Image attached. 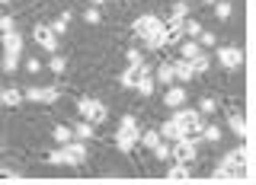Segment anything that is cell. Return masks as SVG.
Segmentation results:
<instances>
[{
  "instance_id": "cell-29",
  "label": "cell",
  "mask_w": 256,
  "mask_h": 185,
  "mask_svg": "<svg viewBox=\"0 0 256 185\" xmlns=\"http://www.w3.org/2000/svg\"><path fill=\"white\" fill-rule=\"evenodd\" d=\"M186 16H189V3H186V0H176V3H173V10H170V19L182 22Z\"/></svg>"
},
{
  "instance_id": "cell-15",
  "label": "cell",
  "mask_w": 256,
  "mask_h": 185,
  "mask_svg": "<svg viewBox=\"0 0 256 185\" xmlns=\"http://www.w3.org/2000/svg\"><path fill=\"white\" fill-rule=\"evenodd\" d=\"M70 131H74V138L77 141H93V134H96V125H90L86 122V118H80V122L70 128Z\"/></svg>"
},
{
  "instance_id": "cell-34",
  "label": "cell",
  "mask_w": 256,
  "mask_h": 185,
  "mask_svg": "<svg viewBox=\"0 0 256 185\" xmlns=\"http://www.w3.org/2000/svg\"><path fill=\"white\" fill-rule=\"evenodd\" d=\"M157 141H160V131H157V128H150V131H141V138H138V144H144V147H154Z\"/></svg>"
},
{
  "instance_id": "cell-33",
  "label": "cell",
  "mask_w": 256,
  "mask_h": 185,
  "mask_svg": "<svg viewBox=\"0 0 256 185\" xmlns=\"http://www.w3.org/2000/svg\"><path fill=\"white\" fill-rule=\"evenodd\" d=\"M198 32H202V26H198L196 19H189V16H186V19H182V35H186V38H196Z\"/></svg>"
},
{
  "instance_id": "cell-35",
  "label": "cell",
  "mask_w": 256,
  "mask_h": 185,
  "mask_svg": "<svg viewBox=\"0 0 256 185\" xmlns=\"http://www.w3.org/2000/svg\"><path fill=\"white\" fill-rule=\"evenodd\" d=\"M48 67H52V74H64V67H68V58H61V54H52Z\"/></svg>"
},
{
  "instance_id": "cell-10",
  "label": "cell",
  "mask_w": 256,
  "mask_h": 185,
  "mask_svg": "<svg viewBox=\"0 0 256 185\" xmlns=\"http://www.w3.org/2000/svg\"><path fill=\"white\" fill-rule=\"evenodd\" d=\"M164 106H166V109H180V106H186V90H182V83H170V86H166V93H164Z\"/></svg>"
},
{
  "instance_id": "cell-11",
  "label": "cell",
  "mask_w": 256,
  "mask_h": 185,
  "mask_svg": "<svg viewBox=\"0 0 256 185\" xmlns=\"http://www.w3.org/2000/svg\"><path fill=\"white\" fill-rule=\"evenodd\" d=\"M61 147H64V154H68V163L70 166H77V163H84V160H86V144L84 141H68V144H61Z\"/></svg>"
},
{
  "instance_id": "cell-42",
  "label": "cell",
  "mask_w": 256,
  "mask_h": 185,
  "mask_svg": "<svg viewBox=\"0 0 256 185\" xmlns=\"http://www.w3.org/2000/svg\"><path fill=\"white\" fill-rule=\"evenodd\" d=\"M0 106H4V90H0Z\"/></svg>"
},
{
  "instance_id": "cell-12",
  "label": "cell",
  "mask_w": 256,
  "mask_h": 185,
  "mask_svg": "<svg viewBox=\"0 0 256 185\" xmlns=\"http://www.w3.org/2000/svg\"><path fill=\"white\" fill-rule=\"evenodd\" d=\"M221 166H228V170H244V166H246V147H244V144H240V147L234 150V154H224L221 157Z\"/></svg>"
},
{
  "instance_id": "cell-27",
  "label": "cell",
  "mask_w": 256,
  "mask_h": 185,
  "mask_svg": "<svg viewBox=\"0 0 256 185\" xmlns=\"http://www.w3.org/2000/svg\"><path fill=\"white\" fill-rule=\"evenodd\" d=\"M48 166H70V163H68V154H64L61 144L52 150V154H48Z\"/></svg>"
},
{
  "instance_id": "cell-43",
  "label": "cell",
  "mask_w": 256,
  "mask_h": 185,
  "mask_svg": "<svg viewBox=\"0 0 256 185\" xmlns=\"http://www.w3.org/2000/svg\"><path fill=\"white\" fill-rule=\"evenodd\" d=\"M6 3H10V0H0V6H6Z\"/></svg>"
},
{
  "instance_id": "cell-8",
  "label": "cell",
  "mask_w": 256,
  "mask_h": 185,
  "mask_svg": "<svg viewBox=\"0 0 256 185\" xmlns=\"http://www.w3.org/2000/svg\"><path fill=\"white\" fill-rule=\"evenodd\" d=\"M218 64L228 67V70H237L240 64H244V51H240L237 45H224V48H218Z\"/></svg>"
},
{
  "instance_id": "cell-44",
  "label": "cell",
  "mask_w": 256,
  "mask_h": 185,
  "mask_svg": "<svg viewBox=\"0 0 256 185\" xmlns=\"http://www.w3.org/2000/svg\"><path fill=\"white\" fill-rule=\"evenodd\" d=\"M202 3H208V6H212V3H214V0H202Z\"/></svg>"
},
{
  "instance_id": "cell-6",
  "label": "cell",
  "mask_w": 256,
  "mask_h": 185,
  "mask_svg": "<svg viewBox=\"0 0 256 185\" xmlns=\"http://www.w3.org/2000/svg\"><path fill=\"white\" fill-rule=\"evenodd\" d=\"M32 38H36V45L42 48V51H48V54L58 51V35L52 32V26H48V22H38V26L32 29Z\"/></svg>"
},
{
  "instance_id": "cell-41",
  "label": "cell",
  "mask_w": 256,
  "mask_h": 185,
  "mask_svg": "<svg viewBox=\"0 0 256 185\" xmlns=\"http://www.w3.org/2000/svg\"><path fill=\"white\" fill-rule=\"evenodd\" d=\"M100 3H106V0H93V6H100Z\"/></svg>"
},
{
  "instance_id": "cell-7",
  "label": "cell",
  "mask_w": 256,
  "mask_h": 185,
  "mask_svg": "<svg viewBox=\"0 0 256 185\" xmlns=\"http://www.w3.org/2000/svg\"><path fill=\"white\" fill-rule=\"evenodd\" d=\"M61 90H54V86H26L22 90V99L29 102H42V106H52V102H58Z\"/></svg>"
},
{
  "instance_id": "cell-19",
  "label": "cell",
  "mask_w": 256,
  "mask_h": 185,
  "mask_svg": "<svg viewBox=\"0 0 256 185\" xmlns=\"http://www.w3.org/2000/svg\"><path fill=\"white\" fill-rule=\"evenodd\" d=\"M157 131H160V138H164V141H176V138H182V134H180V128H176V122H173V118H166V122L160 125Z\"/></svg>"
},
{
  "instance_id": "cell-18",
  "label": "cell",
  "mask_w": 256,
  "mask_h": 185,
  "mask_svg": "<svg viewBox=\"0 0 256 185\" xmlns=\"http://www.w3.org/2000/svg\"><path fill=\"white\" fill-rule=\"evenodd\" d=\"M157 83H164V86H170V83H176V77H173V61H166V64H160L157 67Z\"/></svg>"
},
{
  "instance_id": "cell-5",
  "label": "cell",
  "mask_w": 256,
  "mask_h": 185,
  "mask_svg": "<svg viewBox=\"0 0 256 185\" xmlns=\"http://www.w3.org/2000/svg\"><path fill=\"white\" fill-rule=\"evenodd\" d=\"M196 157H198V141L196 138H176V141H170V160L192 166Z\"/></svg>"
},
{
  "instance_id": "cell-40",
  "label": "cell",
  "mask_w": 256,
  "mask_h": 185,
  "mask_svg": "<svg viewBox=\"0 0 256 185\" xmlns=\"http://www.w3.org/2000/svg\"><path fill=\"white\" fill-rule=\"evenodd\" d=\"M26 70H29V74H38V70H42V61H38V58H26Z\"/></svg>"
},
{
  "instance_id": "cell-2",
  "label": "cell",
  "mask_w": 256,
  "mask_h": 185,
  "mask_svg": "<svg viewBox=\"0 0 256 185\" xmlns=\"http://www.w3.org/2000/svg\"><path fill=\"white\" fill-rule=\"evenodd\" d=\"M173 122L176 128H180V134L182 138H198V131H202V112L198 109H186V106H180V109H173Z\"/></svg>"
},
{
  "instance_id": "cell-16",
  "label": "cell",
  "mask_w": 256,
  "mask_h": 185,
  "mask_svg": "<svg viewBox=\"0 0 256 185\" xmlns=\"http://www.w3.org/2000/svg\"><path fill=\"white\" fill-rule=\"evenodd\" d=\"M196 54H202V45L196 42V38H182L180 42V58H186V61H192Z\"/></svg>"
},
{
  "instance_id": "cell-20",
  "label": "cell",
  "mask_w": 256,
  "mask_h": 185,
  "mask_svg": "<svg viewBox=\"0 0 256 185\" xmlns=\"http://www.w3.org/2000/svg\"><path fill=\"white\" fill-rule=\"evenodd\" d=\"M198 138H202L205 144H218V141H221V128H218V125H202Z\"/></svg>"
},
{
  "instance_id": "cell-31",
  "label": "cell",
  "mask_w": 256,
  "mask_h": 185,
  "mask_svg": "<svg viewBox=\"0 0 256 185\" xmlns=\"http://www.w3.org/2000/svg\"><path fill=\"white\" fill-rule=\"evenodd\" d=\"M134 90H138L141 96H154V77H150V74H144V77L138 80V86H134Z\"/></svg>"
},
{
  "instance_id": "cell-38",
  "label": "cell",
  "mask_w": 256,
  "mask_h": 185,
  "mask_svg": "<svg viewBox=\"0 0 256 185\" xmlns=\"http://www.w3.org/2000/svg\"><path fill=\"white\" fill-rule=\"evenodd\" d=\"M84 19L90 22V26H96V22L102 19V13H100V6H90V10H84Z\"/></svg>"
},
{
  "instance_id": "cell-21",
  "label": "cell",
  "mask_w": 256,
  "mask_h": 185,
  "mask_svg": "<svg viewBox=\"0 0 256 185\" xmlns=\"http://www.w3.org/2000/svg\"><path fill=\"white\" fill-rule=\"evenodd\" d=\"M70 16H74V13H70V10H64V13L58 16V19L52 22V32H54V35H64V32H68V26H70Z\"/></svg>"
},
{
  "instance_id": "cell-36",
  "label": "cell",
  "mask_w": 256,
  "mask_h": 185,
  "mask_svg": "<svg viewBox=\"0 0 256 185\" xmlns=\"http://www.w3.org/2000/svg\"><path fill=\"white\" fill-rule=\"evenodd\" d=\"M214 109H218V102H214L212 96H202V99H198V112H202V115H212Z\"/></svg>"
},
{
  "instance_id": "cell-25",
  "label": "cell",
  "mask_w": 256,
  "mask_h": 185,
  "mask_svg": "<svg viewBox=\"0 0 256 185\" xmlns=\"http://www.w3.org/2000/svg\"><path fill=\"white\" fill-rule=\"evenodd\" d=\"M189 64H192V70H196V77H198V74H205V70L212 67V58H208V54L202 51V54H196V58H192Z\"/></svg>"
},
{
  "instance_id": "cell-37",
  "label": "cell",
  "mask_w": 256,
  "mask_h": 185,
  "mask_svg": "<svg viewBox=\"0 0 256 185\" xmlns=\"http://www.w3.org/2000/svg\"><path fill=\"white\" fill-rule=\"evenodd\" d=\"M125 61L128 64H144V51H141V48H128V51H125Z\"/></svg>"
},
{
  "instance_id": "cell-39",
  "label": "cell",
  "mask_w": 256,
  "mask_h": 185,
  "mask_svg": "<svg viewBox=\"0 0 256 185\" xmlns=\"http://www.w3.org/2000/svg\"><path fill=\"white\" fill-rule=\"evenodd\" d=\"M13 29H16L13 16H0V35H4V32H13Z\"/></svg>"
},
{
  "instance_id": "cell-13",
  "label": "cell",
  "mask_w": 256,
  "mask_h": 185,
  "mask_svg": "<svg viewBox=\"0 0 256 185\" xmlns=\"http://www.w3.org/2000/svg\"><path fill=\"white\" fill-rule=\"evenodd\" d=\"M173 77L180 83H189V80H196V70H192V64L186 58H180V61H173Z\"/></svg>"
},
{
  "instance_id": "cell-23",
  "label": "cell",
  "mask_w": 256,
  "mask_h": 185,
  "mask_svg": "<svg viewBox=\"0 0 256 185\" xmlns=\"http://www.w3.org/2000/svg\"><path fill=\"white\" fill-rule=\"evenodd\" d=\"M22 102V90L20 86H6L4 90V106H20Z\"/></svg>"
},
{
  "instance_id": "cell-14",
  "label": "cell",
  "mask_w": 256,
  "mask_h": 185,
  "mask_svg": "<svg viewBox=\"0 0 256 185\" xmlns=\"http://www.w3.org/2000/svg\"><path fill=\"white\" fill-rule=\"evenodd\" d=\"M4 51L6 54H20L22 51V35H20V32H4Z\"/></svg>"
},
{
  "instance_id": "cell-9",
  "label": "cell",
  "mask_w": 256,
  "mask_h": 185,
  "mask_svg": "<svg viewBox=\"0 0 256 185\" xmlns=\"http://www.w3.org/2000/svg\"><path fill=\"white\" fill-rule=\"evenodd\" d=\"M144 74H150L148 64H128V67L122 70V77H118V83H122L125 90H134V86H138V80H141Z\"/></svg>"
},
{
  "instance_id": "cell-26",
  "label": "cell",
  "mask_w": 256,
  "mask_h": 185,
  "mask_svg": "<svg viewBox=\"0 0 256 185\" xmlns=\"http://www.w3.org/2000/svg\"><path fill=\"white\" fill-rule=\"evenodd\" d=\"M186 176H189L186 163H173L170 170H166V179H170V182H180V179H186Z\"/></svg>"
},
{
  "instance_id": "cell-3",
  "label": "cell",
  "mask_w": 256,
  "mask_h": 185,
  "mask_svg": "<svg viewBox=\"0 0 256 185\" xmlns=\"http://www.w3.org/2000/svg\"><path fill=\"white\" fill-rule=\"evenodd\" d=\"M138 138H141V128H138V122H134L132 115H125L122 122H118V131H116V147L122 150V154H128V150H134V144H138Z\"/></svg>"
},
{
  "instance_id": "cell-17",
  "label": "cell",
  "mask_w": 256,
  "mask_h": 185,
  "mask_svg": "<svg viewBox=\"0 0 256 185\" xmlns=\"http://www.w3.org/2000/svg\"><path fill=\"white\" fill-rule=\"evenodd\" d=\"M228 128L237 134V138H246V122L240 112H228Z\"/></svg>"
},
{
  "instance_id": "cell-30",
  "label": "cell",
  "mask_w": 256,
  "mask_h": 185,
  "mask_svg": "<svg viewBox=\"0 0 256 185\" xmlns=\"http://www.w3.org/2000/svg\"><path fill=\"white\" fill-rule=\"evenodd\" d=\"M0 70H4V74H16V70H20V54H4Z\"/></svg>"
},
{
  "instance_id": "cell-24",
  "label": "cell",
  "mask_w": 256,
  "mask_h": 185,
  "mask_svg": "<svg viewBox=\"0 0 256 185\" xmlns=\"http://www.w3.org/2000/svg\"><path fill=\"white\" fill-rule=\"evenodd\" d=\"M52 138L58 141V144H68V141H74V131H70L68 125H54L52 128Z\"/></svg>"
},
{
  "instance_id": "cell-4",
  "label": "cell",
  "mask_w": 256,
  "mask_h": 185,
  "mask_svg": "<svg viewBox=\"0 0 256 185\" xmlns=\"http://www.w3.org/2000/svg\"><path fill=\"white\" fill-rule=\"evenodd\" d=\"M77 112L86 118L90 125H102L109 118V109H106V102H100V99H93V96H80L77 99Z\"/></svg>"
},
{
  "instance_id": "cell-28",
  "label": "cell",
  "mask_w": 256,
  "mask_h": 185,
  "mask_svg": "<svg viewBox=\"0 0 256 185\" xmlns=\"http://www.w3.org/2000/svg\"><path fill=\"white\" fill-rule=\"evenodd\" d=\"M150 150H154V157L160 160V163H166V160H170V141H164V138H160V141H157Z\"/></svg>"
},
{
  "instance_id": "cell-1",
  "label": "cell",
  "mask_w": 256,
  "mask_h": 185,
  "mask_svg": "<svg viewBox=\"0 0 256 185\" xmlns=\"http://www.w3.org/2000/svg\"><path fill=\"white\" fill-rule=\"evenodd\" d=\"M132 32L144 42V48L148 51H157V48L166 45V35H164V19L154 13H141L138 19L132 22Z\"/></svg>"
},
{
  "instance_id": "cell-22",
  "label": "cell",
  "mask_w": 256,
  "mask_h": 185,
  "mask_svg": "<svg viewBox=\"0 0 256 185\" xmlns=\"http://www.w3.org/2000/svg\"><path fill=\"white\" fill-rule=\"evenodd\" d=\"M214 16H218V19H224V22H228L230 19V13H234V6H230V0H214Z\"/></svg>"
},
{
  "instance_id": "cell-32",
  "label": "cell",
  "mask_w": 256,
  "mask_h": 185,
  "mask_svg": "<svg viewBox=\"0 0 256 185\" xmlns=\"http://www.w3.org/2000/svg\"><path fill=\"white\" fill-rule=\"evenodd\" d=\"M196 42L202 45V48H212V45H218V35H214V32H208V29H202L196 35Z\"/></svg>"
}]
</instances>
